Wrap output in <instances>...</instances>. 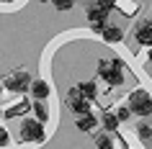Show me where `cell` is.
<instances>
[{"mask_svg": "<svg viewBox=\"0 0 152 149\" xmlns=\"http://www.w3.org/2000/svg\"><path fill=\"white\" fill-rule=\"evenodd\" d=\"M98 75H101L111 87H119L121 82H124V70H121V62H119V59H113V62L101 59V62H98Z\"/></svg>", "mask_w": 152, "mask_h": 149, "instance_id": "1", "label": "cell"}, {"mask_svg": "<svg viewBox=\"0 0 152 149\" xmlns=\"http://www.w3.org/2000/svg\"><path fill=\"white\" fill-rule=\"evenodd\" d=\"M134 116H139V118H147V116H152V98H150V93L147 90H134V93L129 95V105H126Z\"/></svg>", "mask_w": 152, "mask_h": 149, "instance_id": "2", "label": "cell"}, {"mask_svg": "<svg viewBox=\"0 0 152 149\" xmlns=\"http://www.w3.org/2000/svg\"><path fill=\"white\" fill-rule=\"evenodd\" d=\"M21 139L31 141V144H41L47 139V131H44V124H39L36 118H26L23 126H21Z\"/></svg>", "mask_w": 152, "mask_h": 149, "instance_id": "3", "label": "cell"}, {"mask_svg": "<svg viewBox=\"0 0 152 149\" xmlns=\"http://www.w3.org/2000/svg\"><path fill=\"white\" fill-rule=\"evenodd\" d=\"M28 87H31V77L23 70L13 72V75H8V77L3 80V90H10V93H26Z\"/></svg>", "mask_w": 152, "mask_h": 149, "instance_id": "4", "label": "cell"}, {"mask_svg": "<svg viewBox=\"0 0 152 149\" xmlns=\"http://www.w3.org/2000/svg\"><path fill=\"white\" fill-rule=\"evenodd\" d=\"M67 100H70V108H72V113H75V116H85V113H90L88 100L80 95V90H77V87H72L70 93H67Z\"/></svg>", "mask_w": 152, "mask_h": 149, "instance_id": "5", "label": "cell"}, {"mask_svg": "<svg viewBox=\"0 0 152 149\" xmlns=\"http://www.w3.org/2000/svg\"><path fill=\"white\" fill-rule=\"evenodd\" d=\"M134 39L142 44V47H152V23L150 21H139L134 26Z\"/></svg>", "mask_w": 152, "mask_h": 149, "instance_id": "6", "label": "cell"}, {"mask_svg": "<svg viewBox=\"0 0 152 149\" xmlns=\"http://www.w3.org/2000/svg\"><path fill=\"white\" fill-rule=\"evenodd\" d=\"M106 16H108V10H103L98 3L88 5V21H90V26H93V23H106Z\"/></svg>", "mask_w": 152, "mask_h": 149, "instance_id": "7", "label": "cell"}, {"mask_svg": "<svg viewBox=\"0 0 152 149\" xmlns=\"http://www.w3.org/2000/svg\"><path fill=\"white\" fill-rule=\"evenodd\" d=\"M28 90H31V95L36 98V100H44V98L49 95V85L44 82V80H31V87H28Z\"/></svg>", "mask_w": 152, "mask_h": 149, "instance_id": "8", "label": "cell"}, {"mask_svg": "<svg viewBox=\"0 0 152 149\" xmlns=\"http://www.w3.org/2000/svg\"><path fill=\"white\" fill-rule=\"evenodd\" d=\"M98 126V118L93 116V113H85V116H77V129L80 131H85V134H90L93 129Z\"/></svg>", "mask_w": 152, "mask_h": 149, "instance_id": "9", "label": "cell"}, {"mask_svg": "<svg viewBox=\"0 0 152 149\" xmlns=\"http://www.w3.org/2000/svg\"><path fill=\"white\" fill-rule=\"evenodd\" d=\"M101 36H103L108 44H116V41H121V36H124V31H121L119 26H108L106 23V28L101 31Z\"/></svg>", "mask_w": 152, "mask_h": 149, "instance_id": "10", "label": "cell"}, {"mask_svg": "<svg viewBox=\"0 0 152 149\" xmlns=\"http://www.w3.org/2000/svg\"><path fill=\"white\" fill-rule=\"evenodd\" d=\"M77 90H80V95L83 98H85V100H93V98H96L98 95V87H96V82H93V80H85V82H80V85H77Z\"/></svg>", "mask_w": 152, "mask_h": 149, "instance_id": "11", "label": "cell"}, {"mask_svg": "<svg viewBox=\"0 0 152 149\" xmlns=\"http://www.w3.org/2000/svg\"><path fill=\"white\" fill-rule=\"evenodd\" d=\"M31 110H34V116H36V121H39V124H47V121H49V110H47V105H44L41 100L34 103Z\"/></svg>", "mask_w": 152, "mask_h": 149, "instance_id": "12", "label": "cell"}, {"mask_svg": "<svg viewBox=\"0 0 152 149\" xmlns=\"http://www.w3.org/2000/svg\"><path fill=\"white\" fill-rule=\"evenodd\" d=\"M101 124H103V129H108V131H116V129H119V118H116V113L106 110L103 116H101Z\"/></svg>", "mask_w": 152, "mask_h": 149, "instance_id": "13", "label": "cell"}, {"mask_svg": "<svg viewBox=\"0 0 152 149\" xmlns=\"http://www.w3.org/2000/svg\"><path fill=\"white\" fill-rule=\"evenodd\" d=\"M28 108H31V105H28V100H21V103H16V105H10V110H5V116H8V118L23 116V113H26Z\"/></svg>", "mask_w": 152, "mask_h": 149, "instance_id": "14", "label": "cell"}, {"mask_svg": "<svg viewBox=\"0 0 152 149\" xmlns=\"http://www.w3.org/2000/svg\"><path fill=\"white\" fill-rule=\"evenodd\" d=\"M93 141H96V149H113V141L108 134H96Z\"/></svg>", "mask_w": 152, "mask_h": 149, "instance_id": "15", "label": "cell"}, {"mask_svg": "<svg viewBox=\"0 0 152 149\" xmlns=\"http://www.w3.org/2000/svg\"><path fill=\"white\" fill-rule=\"evenodd\" d=\"M137 136H139L142 141H150L152 139V126L144 124V121H139V124H137Z\"/></svg>", "mask_w": 152, "mask_h": 149, "instance_id": "16", "label": "cell"}, {"mask_svg": "<svg viewBox=\"0 0 152 149\" xmlns=\"http://www.w3.org/2000/svg\"><path fill=\"white\" fill-rule=\"evenodd\" d=\"M116 118H119V124H126L129 118H132V110H129L126 105H124V108H119V110H116Z\"/></svg>", "mask_w": 152, "mask_h": 149, "instance_id": "17", "label": "cell"}, {"mask_svg": "<svg viewBox=\"0 0 152 149\" xmlns=\"http://www.w3.org/2000/svg\"><path fill=\"white\" fill-rule=\"evenodd\" d=\"M52 3H54L57 10H70L72 5H75V0H52Z\"/></svg>", "mask_w": 152, "mask_h": 149, "instance_id": "18", "label": "cell"}, {"mask_svg": "<svg viewBox=\"0 0 152 149\" xmlns=\"http://www.w3.org/2000/svg\"><path fill=\"white\" fill-rule=\"evenodd\" d=\"M8 144H10V136H8V131L0 126V147H8Z\"/></svg>", "mask_w": 152, "mask_h": 149, "instance_id": "19", "label": "cell"}, {"mask_svg": "<svg viewBox=\"0 0 152 149\" xmlns=\"http://www.w3.org/2000/svg\"><path fill=\"white\" fill-rule=\"evenodd\" d=\"M98 5H101L103 10H108V13H111V8L116 5V0H98Z\"/></svg>", "mask_w": 152, "mask_h": 149, "instance_id": "20", "label": "cell"}, {"mask_svg": "<svg viewBox=\"0 0 152 149\" xmlns=\"http://www.w3.org/2000/svg\"><path fill=\"white\" fill-rule=\"evenodd\" d=\"M103 28H106V23H93V31H96V33H101Z\"/></svg>", "mask_w": 152, "mask_h": 149, "instance_id": "21", "label": "cell"}, {"mask_svg": "<svg viewBox=\"0 0 152 149\" xmlns=\"http://www.w3.org/2000/svg\"><path fill=\"white\" fill-rule=\"evenodd\" d=\"M147 64H150V70H152V52H150V59H147Z\"/></svg>", "mask_w": 152, "mask_h": 149, "instance_id": "22", "label": "cell"}, {"mask_svg": "<svg viewBox=\"0 0 152 149\" xmlns=\"http://www.w3.org/2000/svg\"><path fill=\"white\" fill-rule=\"evenodd\" d=\"M0 93H3V82H0Z\"/></svg>", "mask_w": 152, "mask_h": 149, "instance_id": "23", "label": "cell"}, {"mask_svg": "<svg viewBox=\"0 0 152 149\" xmlns=\"http://www.w3.org/2000/svg\"><path fill=\"white\" fill-rule=\"evenodd\" d=\"M8 3H16V0H8Z\"/></svg>", "mask_w": 152, "mask_h": 149, "instance_id": "24", "label": "cell"}, {"mask_svg": "<svg viewBox=\"0 0 152 149\" xmlns=\"http://www.w3.org/2000/svg\"><path fill=\"white\" fill-rule=\"evenodd\" d=\"M41 3H49V0H41Z\"/></svg>", "mask_w": 152, "mask_h": 149, "instance_id": "25", "label": "cell"}]
</instances>
